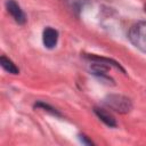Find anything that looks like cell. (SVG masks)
Instances as JSON below:
<instances>
[{"label": "cell", "instance_id": "52a82bcc", "mask_svg": "<svg viewBox=\"0 0 146 146\" xmlns=\"http://www.w3.org/2000/svg\"><path fill=\"white\" fill-rule=\"evenodd\" d=\"M35 107H40V108H42L43 111H47V112H49V113H50V114H52V115L60 116V113H59V112H58L56 108L51 107L50 105H48V104H46V103L39 102V103H36V104H35Z\"/></svg>", "mask_w": 146, "mask_h": 146}, {"label": "cell", "instance_id": "277c9868", "mask_svg": "<svg viewBox=\"0 0 146 146\" xmlns=\"http://www.w3.org/2000/svg\"><path fill=\"white\" fill-rule=\"evenodd\" d=\"M57 41H58V31L50 26L46 27L42 33V42L44 47L48 49H52L56 47Z\"/></svg>", "mask_w": 146, "mask_h": 146}, {"label": "cell", "instance_id": "6da1fadb", "mask_svg": "<svg viewBox=\"0 0 146 146\" xmlns=\"http://www.w3.org/2000/svg\"><path fill=\"white\" fill-rule=\"evenodd\" d=\"M128 38L136 48L146 52V21H140L133 24L129 30Z\"/></svg>", "mask_w": 146, "mask_h": 146}, {"label": "cell", "instance_id": "ba28073f", "mask_svg": "<svg viewBox=\"0 0 146 146\" xmlns=\"http://www.w3.org/2000/svg\"><path fill=\"white\" fill-rule=\"evenodd\" d=\"M79 138H80L81 143H83V144H86V145H92V141H91L90 139H88L87 136H84V135H80Z\"/></svg>", "mask_w": 146, "mask_h": 146}, {"label": "cell", "instance_id": "7a4b0ae2", "mask_svg": "<svg viewBox=\"0 0 146 146\" xmlns=\"http://www.w3.org/2000/svg\"><path fill=\"white\" fill-rule=\"evenodd\" d=\"M104 103L106 106L112 108L115 112H119L121 114L129 113L132 110V103L131 100L122 95H108L105 99Z\"/></svg>", "mask_w": 146, "mask_h": 146}, {"label": "cell", "instance_id": "3957f363", "mask_svg": "<svg viewBox=\"0 0 146 146\" xmlns=\"http://www.w3.org/2000/svg\"><path fill=\"white\" fill-rule=\"evenodd\" d=\"M6 9L10 14V16L14 18V21L16 23H18L21 25L25 24L26 16H25L24 11L22 10V8L19 7V5L15 0H7L6 1Z\"/></svg>", "mask_w": 146, "mask_h": 146}, {"label": "cell", "instance_id": "5b68a950", "mask_svg": "<svg viewBox=\"0 0 146 146\" xmlns=\"http://www.w3.org/2000/svg\"><path fill=\"white\" fill-rule=\"evenodd\" d=\"M94 112H95V114L98 116V119H99L100 121H103L106 125H108L110 128H115V127L117 125V123H116L114 116H113L112 114H110L106 110L99 108V107H95V108H94Z\"/></svg>", "mask_w": 146, "mask_h": 146}, {"label": "cell", "instance_id": "8992f818", "mask_svg": "<svg viewBox=\"0 0 146 146\" xmlns=\"http://www.w3.org/2000/svg\"><path fill=\"white\" fill-rule=\"evenodd\" d=\"M0 64H1L2 68H3L5 71H7L8 73H11V74H18V73H19L18 67L13 63L11 59L7 58L6 56H1V57H0Z\"/></svg>", "mask_w": 146, "mask_h": 146}]
</instances>
